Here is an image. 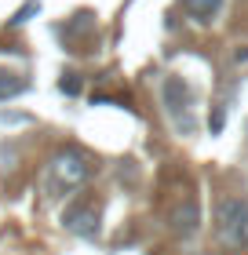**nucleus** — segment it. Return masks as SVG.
Instances as JSON below:
<instances>
[{
  "label": "nucleus",
  "mask_w": 248,
  "mask_h": 255,
  "mask_svg": "<svg viewBox=\"0 0 248 255\" xmlns=\"http://www.w3.org/2000/svg\"><path fill=\"white\" fill-rule=\"evenodd\" d=\"M216 237L223 248H248V201L245 197H219L216 201Z\"/></svg>",
  "instance_id": "1"
},
{
  "label": "nucleus",
  "mask_w": 248,
  "mask_h": 255,
  "mask_svg": "<svg viewBox=\"0 0 248 255\" xmlns=\"http://www.w3.org/2000/svg\"><path fill=\"white\" fill-rule=\"evenodd\" d=\"M91 175V164H88V157L80 153V149H62V153H55L51 157V164H48V190L55 197H62V193H73L80 190L88 182Z\"/></svg>",
  "instance_id": "2"
},
{
  "label": "nucleus",
  "mask_w": 248,
  "mask_h": 255,
  "mask_svg": "<svg viewBox=\"0 0 248 255\" xmlns=\"http://www.w3.org/2000/svg\"><path fill=\"white\" fill-rule=\"evenodd\" d=\"M190 102H194V95H190V88H186L179 77H168V80H164V110H168V117L175 121V128L186 131V135L194 131Z\"/></svg>",
  "instance_id": "3"
},
{
  "label": "nucleus",
  "mask_w": 248,
  "mask_h": 255,
  "mask_svg": "<svg viewBox=\"0 0 248 255\" xmlns=\"http://www.w3.org/2000/svg\"><path fill=\"white\" fill-rule=\"evenodd\" d=\"M62 226L77 237H95L99 234V212L91 204H69L62 212Z\"/></svg>",
  "instance_id": "4"
},
{
  "label": "nucleus",
  "mask_w": 248,
  "mask_h": 255,
  "mask_svg": "<svg viewBox=\"0 0 248 255\" xmlns=\"http://www.w3.org/2000/svg\"><path fill=\"white\" fill-rule=\"evenodd\" d=\"M197 226H201V208H197L194 197H186L183 204H175V208H172V230H175V234L194 237V234H197Z\"/></svg>",
  "instance_id": "5"
},
{
  "label": "nucleus",
  "mask_w": 248,
  "mask_h": 255,
  "mask_svg": "<svg viewBox=\"0 0 248 255\" xmlns=\"http://www.w3.org/2000/svg\"><path fill=\"white\" fill-rule=\"evenodd\" d=\"M26 91H29V80L22 73H7V69H0V102L18 99V95H26Z\"/></svg>",
  "instance_id": "6"
},
{
  "label": "nucleus",
  "mask_w": 248,
  "mask_h": 255,
  "mask_svg": "<svg viewBox=\"0 0 248 255\" xmlns=\"http://www.w3.org/2000/svg\"><path fill=\"white\" fill-rule=\"evenodd\" d=\"M219 7H223V0H183V11L197 22H212L219 15Z\"/></svg>",
  "instance_id": "7"
},
{
  "label": "nucleus",
  "mask_w": 248,
  "mask_h": 255,
  "mask_svg": "<svg viewBox=\"0 0 248 255\" xmlns=\"http://www.w3.org/2000/svg\"><path fill=\"white\" fill-rule=\"evenodd\" d=\"M37 7H40V4H37V0H29V4H26V7H22V11H18V15H15V18H11V26H22V22H26V18H29V15H33V11H37Z\"/></svg>",
  "instance_id": "8"
},
{
  "label": "nucleus",
  "mask_w": 248,
  "mask_h": 255,
  "mask_svg": "<svg viewBox=\"0 0 248 255\" xmlns=\"http://www.w3.org/2000/svg\"><path fill=\"white\" fill-rule=\"evenodd\" d=\"M58 88H62L66 95H77V91H80V84H77V77H69V80H62V84H58Z\"/></svg>",
  "instance_id": "9"
},
{
  "label": "nucleus",
  "mask_w": 248,
  "mask_h": 255,
  "mask_svg": "<svg viewBox=\"0 0 248 255\" xmlns=\"http://www.w3.org/2000/svg\"><path fill=\"white\" fill-rule=\"evenodd\" d=\"M234 59H238V62H248V48H238V51H234Z\"/></svg>",
  "instance_id": "10"
}]
</instances>
